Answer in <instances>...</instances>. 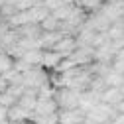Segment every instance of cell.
Returning <instances> with one entry per match:
<instances>
[{"instance_id": "obj_1", "label": "cell", "mask_w": 124, "mask_h": 124, "mask_svg": "<svg viewBox=\"0 0 124 124\" xmlns=\"http://www.w3.org/2000/svg\"><path fill=\"white\" fill-rule=\"evenodd\" d=\"M55 101L59 108H77L81 101V91L73 87H61L59 91H55Z\"/></svg>"}, {"instance_id": "obj_2", "label": "cell", "mask_w": 124, "mask_h": 124, "mask_svg": "<svg viewBox=\"0 0 124 124\" xmlns=\"http://www.w3.org/2000/svg\"><path fill=\"white\" fill-rule=\"evenodd\" d=\"M87 118V110L81 106L77 108H61L59 110V122L61 124H83Z\"/></svg>"}, {"instance_id": "obj_3", "label": "cell", "mask_w": 124, "mask_h": 124, "mask_svg": "<svg viewBox=\"0 0 124 124\" xmlns=\"http://www.w3.org/2000/svg\"><path fill=\"white\" fill-rule=\"evenodd\" d=\"M79 47V43H77V38H73V36H65L63 39H59L51 49H55V51H59L63 57H69V55H73V51Z\"/></svg>"}, {"instance_id": "obj_4", "label": "cell", "mask_w": 124, "mask_h": 124, "mask_svg": "<svg viewBox=\"0 0 124 124\" xmlns=\"http://www.w3.org/2000/svg\"><path fill=\"white\" fill-rule=\"evenodd\" d=\"M61 59H63V55H61L59 51H55V49H45V51H43V59H41V67H45V69H55V67L61 63Z\"/></svg>"}, {"instance_id": "obj_5", "label": "cell", "mask_w": 124, "mask_h": 124, "mask_svg": "<svg viewBox=\"0 0 124 124\" xmlns=\"http://www.w3.org/2000/svg\"><path fill=\"white\" fill-rule=\"evenodd\" d=\"M122 99H124V93H122L120 87H106L102 91V101L108 102V104H112V106H116Z\"/></svg>"}, {"instance_id": "obj_6", "label": "cell", "mask_w": 124, "mask_h": 124, "mask_svg": "<svg viewBox=\"0 0 124 124\" xmlns=\"http://www.w3.org/2000/svg\"><path fill=\"white\" fill-rule=\"evenodd\" d=\"M28 116H30V110L28 108H24L20 102H16V104H12L10 108H8V120L10 122H20V120H28Z\"/></svg>"}, {"instance_id": "obj_7", "label": "cell", "mask_w": 124, "mask_h": 124, "mask_svg": "<svg viewBox=\"0 0 124 124\" xmlns=\"http://www.w3.org/2000/svg\"><path fill=\"white\" fill-rule=\"evenodd\" d=\"M24 59L28 61L30 65H41V59H43V49L41 47H32V49H28Z\"/></svg>"}, {"instance_id": "obj_8", "label": "cell", "mask_w": 124, "mask_h": 124, "mask_svg": "<svg viewBox=\"0 0 124 124\" xmlns=\"http://www.w3.org/2000/svg\"><path fill=\"white\" fill-rule=\"evenodd\" d=\"M73 8H75V4H73V2H63L59 8H55V10H53V16H55V18H59V20H67V18L71 16Z\"/></svg>"}, {"instance_id": "obj_9", "label": "cell", "mask_w": 124, "mask_h": 124, "mask_svg": "<svg viewBox=\"0 0 124 124\" xmlns=\"http://www.w3.org/2000/svg\"><path fill=\"white\" fill-rule=\"evenodd\" d=\"M12 67H14V57L8 51H0V75H4Z\"/></svg>"}, {"instance_id": "obj_10", "label": "cell", "mask_w": 124, "mask_h": 124, "mask_svg": "<svg viewBox=\"0 0 124 124\" xmlns=\"http://www.w3.org/2000/svg\"><path fill=\"white\" fill-rule=\"evenodd\" d=\"M104 81H106V85L108 87H120L122 83H124V73H118V71H110L106 77H104Z\"/></svg>"}, {"instance_id": "obj_11", "label": "cell", "mask_w": 124, "mask_h": 124, "mask_svg": "<svg viewBox=\"0 0 124 124\" xmlns=\"http://www.w3.org/2000/svg\"><path fill=\"white\" fill-rule=\"evenodd\" d=\"M59 24H61V20L55 18V16H53V12H51L49 16L41 22V28H43V32H53V30H59Z\"/></svg>"}, {"instance_id": "obj_12", "label": "cell", "mask_w": 124, "mask_h": 124, "mask_svg": "<svg viewBox=\"0 0 124 124\" xmlns=\"http://www.w3.org/2000/svg\"><path fill=\"white\" fill-rule=\"evenodd\" d=\"M18 102V99L14 97V95H10L8 91H4V93H0V104H4V106H12V104H16Z\"/></svg>"}, {"instance_id": "obj_13", "label": "cell", "mask_w": 124, "mask_h": 124, "mask_svg": "<svg viewBox=\"0 0 124 124\" xmlns=\"http://www.w3.org/2000/svg\"><path fill=\"white\" fill-rule=\"evenodd\" d=\"M32 67H34V65H30L24 57H20V59H14V69H16V71H20V73H26V71H30Z\"/></svg>"}, {"instance_id": "obj_14", "label": "cell", "mask_w": 124, "mask_h": 124, "mask_svg": "<svg viewBox=\"0 0 124 124\" xmlns=\"http://www.w3.org/2000/svg\"><path fill=\"white\" fill-rule=\"evenodd\" d=\"M63 2H65V0H43V4H45V6H47V8L51 10V12H53L55 8H59V6H61V4H63Z\"/></svg>"}, {"instance_id": "obj_15", "label": "cell", "mask_w": 124, "mask_h": 124, "mask_svg": "<svg viewBox=\"0 0 124 124\" xmlns=\"http://www.w3.org/2000/svg\"><path fill=\"white\" fill-rule=\"evenodd\" d=\"M8 87H10V83H8V79H6L4 75H0V93H4V91H6Z\"/></svg>"}, {"instance_id": "obj_16", "label": "cell", "mask_w": 124, "mask_h": 124, "mask_svg": "<svg viewBox=\"0 0 124 124\" xmlns=\"http://www.w3.org/2000/svg\"><path fill=\"white\" fill-rule=\"evenodd\" d=\"M4 118H8V106L0 104V120H4Z\"/></svg>"}, {"instance_id": "obj_17", "label": "cell", "mask_w": 124, "mask_h": 124, "mask_svg": "<svg viewBox=\"0 0 124 124\" xmlns=\"http://www.w3.org/2000/svg\"><path fill=\"white\" fill-rule=\"evenodd\" d=\"M116 110H118V112H124V99H122V101L116 104Z\"/></svg>"}, {"instance_id": "obj_18", "label": "cell", "mask_w": 124, "mask_h": 124, "mask_svg": "<svg viewBox=\"0 0 124 124\" xmlns=\"http://www.w3.org/2000/svg\"><path fill=\"white\" fill-rule=\"evenodd\" d=\"M0 124H12V122H8V118H4V120H0Z\"/></svg>"}, {"instance_id": "obj_19", "label": "cell", "mask_w": 124, "mask_h": 124, "mask_svg": "<svg viewBox=\"0 0 124 124\" xmlns=\"http://www.w3.org/2000/svg\"><path fill=\"white\" fill-rule=\"evenodd\" d=\"M4 2H6V0H0V6H2V4H4Z\"/></svg>"}, {"instance_id": "obj_20", "label": "cell", "mask_w": 124, "mask_h": 124, "mask_svg": "<svg viewBox=\"0 0 124 124\" xmlns=\"http://www.w3.org/2000/svg\"><path fill=\"white\" fill-rule=\"evenodd\" d=\"M57 124H61V122H57Z\"/></svg>"}]
</instances>
